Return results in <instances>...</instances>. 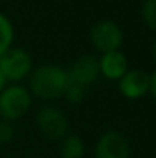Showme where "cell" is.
<instances>
[{
  "mask_svg": "<svg viewBox=\"0 0 156 158\" xmlns=\"http://www.w3.org/2000/svg\"><path fill=\"white\" fill-rule=\"evenodd\" d=\"M67 71L66 68L55 63H43L32 69L28 77V89L32 97L54 102L63 97L67 85Z\"/></svg>",
  "mask_w": 156,
  "mask_h": 158,
  "instance_id": "1",
  "label": "cell"
},
{
  "mask_svg": "<svg viewBox=\"0 0 156 158\" xmlns=\"http://www.w3.org/2000/svg\"><path fill=\"white\" fill-rule=\"evenodd\" d=\"M32 106V95L28 88L14 83L8 85L0 92V118L6 121H17L23 118Z\"/></svg>",
  "mask_w": 156,
  "mask_h": 158,
  "instance_id": "2",
  "label": "cell"
},
{
  "mask_svg": "<svg viewBox=\"0 0 156 158\" xmlns=\"http://www.w3.org/2000/svg\"><path fill=\"white\" fill-rule=\"evenodd\" d=\"M35 126L38 132L52 141H60L70 132V123L67 115L57 106L45 105L35 114Z\"/></svg>",
  "mask_w": 156,
  "mask_h": 158,
  "instance_id": "3",
  "label": "cell"
},
{
  "mask_svg": "<svg viewBox=\"0 0 156 158\" xmlns=\"http://www.w3.org/2000/svg\"><path fill=\"white\" fill-rule=\"evenodd\" d=\"M89 40L94 49H97L100 54H104L110 51H119L124 42V34L116 22L104 19L95 22L90 26Z\"/></svg>",
  "mask_w": 156,
  "mask_h": 158,
  "instance_id": "4",
  "label": "cell"
},
{
  "mask_svg": "<svg viewBox=\"0 0 156 158\" xmlns=\"http://www.w3.org/2000/svg\"><path fill=\"white\" fill-rule=\"evenodd\" d=\"M32 69H34L32 57L23 48L12 46L0 57V71L6 77L9 85L26 80L32 72Z\"/></svg>",
  "mask_w": 156,
  "mask_h": 158,
  "instance_id": "5",
  "label": "cell"
},
{
  "mask_svg": "<svg viewBox=\"0 0 156 158\" xmlns=\"http://www.w3.org/2000/svg\"><path fill=\"white\" fill-rule=\"evenodd\" d=\"M67 71V78L72 83H77L83 88H89L92 86L101 75H100V61L98 57L94 54H83L78 58H75L69 68H66Z\"/></svg>",
  "mask_w": 156,
  "mask_h": 158,
  "instance_id": "6",
  "label": "cell"
},
{
  "mask_svg": "<svg viewBox=\"0 0 156 158\" xmlns=\"http://www.w3.org/2000/svg\"><path fill=\"white\" fill-rule=\"evenodd\" d=\"M130 143L124 134L118 131H107L101 134L94 148L95 158H130Z\"/></svg>",
  "mask_w": 156,
  "mask_h": 158,
  "instance_id": "7",
  "label": "cell"
},
{
  "mask_svg": "<svg viewBox=\"0 0 156 158\" xmlns=\"http://www.w3.org/2000/svg\"><path fill=\"white\" fill-rule=\"evenodd\" d=\"M149 80L150 74H147L146 71L129 69L118 80V89L122 97L129 100H138L149 94Z\"/></svg>",
  "mask_w": 156,
  "mask_h": 158,
  "instance_id": "8",
  "label": "cell"
},
{
  "mask_svg": "<svg viewBox=\"0 0 156 158\" xmlns=\"http://www.w3.org/2000/svg\"><path fill=\"white\" fill-rule=\"evenodd\" d=\"M98 61H100V75L112 81H118L129 71V60L126 54L121 51L101 54Z\"/></svg>",
  "mask_w": 156,
  "mask_h": 158,
  "instance_id": "9",
  "label": "cell"
},
{
  "mask_svg": "<svg viewBox=\"0 0 156 158\" xmlns=\"http://www.w3.org/2000/svg\"><path fill=\"white\" fill-rule=\"evenodd\" d=\"M58 157L60 158H83L86 154V144L83 138L77 134H67L58 141Z\"/></svg>",
  "mask_w": 156,
  "mask_h": 158,
  "instance_id": "10",
  "label": "cell"
},
{
  "mask_svg": "<svg viewBox=\"0 0 156 158\" xmlns=\"http://www.w3.org/2000/svg\"><path fill=\"white\" fill-rule=\"evenodd\" d=\"M14 37L15 31L11 19L0 11V57L14 46Z\"/></svg>",
  "mask_w": 156,
  "mask_h": 158,
  "instance_id": "11",
  "label": "cell"
},
{
  "mask_svg": "<svg viewBox=\"0 0 156 158\" xmlns=\"http://www.w3.org/2000/svg\"><path fill=\"white\" fill-rule=\"evenodd\" d=\"M86 91H87L86 88H83V86L77 85V83L67 81L63 97H64L69 103H72V105H80V103L84 100V97H86Z\"/></svg>",
  "mask_w": 156,
  "mask_h": 158,
  "instance_id": "12",
  "label": "cell"
},
{
  "mask_svg": "<svg viewBox=\"0 0 156 158\" xmlns=\"http://www.w3.org/2000/svg\"><path fill=\"white\" fill-rule=\"evenodd\" d=\"M141 17L149 29L156 31V0H146L142 3Z\"/></svg>",
  "mask_w": 156,
  "mask_h": 158,
  "instance_id": "13",
  "label": "cell"
},
{
  "mask_svg": "<svg viewBox=\"0 0 156 158\" xmlns=\"http://www.w3.org/2000/svg\"><path fill=\"white\" fill-rule=\"evenodd\" d=\"M14 135H15V129H14L12 123L0 118V144L11 143L14 140Z\"/></svg>",
  "mask_w": 156,
  "mask_h": 158,
  "instance_id": "14",
  "label": "cell"
},
{
  "mask_svg": "<svg viewBox=\"0 0 156 158\" xmlns=\"http://www.w3.org/2000/svg\"><path fill=\"white\" fill-rule=\"evenodd\" d=\"M149 92L152 94L153 100L156 102V71L150 74V80H149Z\"/></svg>",
  "mask_w": 156,
  "mask_h": 158,
  "instance_id": "15",
  "label": "cell"
},
{
  "mask_svg": "<svg viewBox=\"0 0 156 158\" xmlns=\"http://www.w3.org/2000/svg\"><path fill=\"white\" fill-rule=\"evenodd\" d=\"M8 85H9V83H8L6 77H5V75H3V72L0 71V92H2V91H3V89H5Z\"/></svg>",
  "mask_w": 156,
  "mask_h": 158,
  "instance_id": "16",
  "label": "cell"
},
{
  "mask_svg": "<svg viewBox=\"0 0 156 158\" xmlns=\"http://www.w3.org/2000/svg\"><path fill=\"white\" fill-rule=\"evenodd\" d=\"M152 52H153V57H155V60H156V42L153 43V49H152Z\"/></svg>",
  "mask_w": 156,
  "mask_h": 158,
  "instance_id": "17",
  "label": "cell"
}]
</instances>
